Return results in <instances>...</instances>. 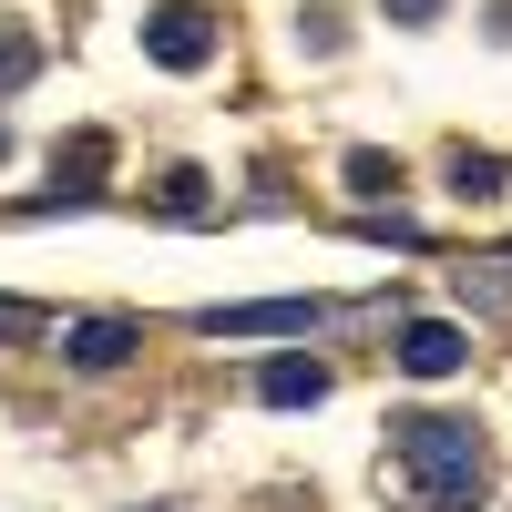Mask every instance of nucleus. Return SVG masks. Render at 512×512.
Returning a JSON list of instances; mask_svg holds the SVG:
<instances>
[{
  "label": "nucleus",
  "instance_id": "f257e3e1",
  "mask_svg": "<svg viewBox=\"0 0 512 512\" xmlns=\"http://www.w3.org/2000/svg\"><path fill=\"white\" fill-rule=\"evenodd\" d=\"M390 461H400V482L420 512H472L482 502V472H492V451L472 420H451V410H400L390 420Z\"/></svg>",
  "mask_w": 512,
  "mask_h": 512
},
{
  "label": "nucleus",
  "instance_id": "f03ea898",
  "mask_svg": "<svg viewBox=\"0 0 512 512\" xmlns=\"http://www.w3.org/2000/svg\"><path fill=\"white\" fill-rule=\"evenodd\" d=\"M144 52L164 72H205V62H216V21H205L195 0H154V11H144Z\"/></svg>",
  "mask_w": 512,
  "mask_h": 512
},
{
  "label": "nucleus",
  "instance_id": "7ed1b4c3",
  "mask_svg": "<svg viewBox=\"0 0 512 512\" xmlns=\"http://www.w3.org/2000/svg\"><path fill=\"white\" fill-rule=\"evenodd\" d=\"M328 308L318 297H256V308H205V328L216 338H297V328H318Z\"/></svg>",
  "mask_w": 512,
  "mask_h": 512
},
{
  "label": "nucleus",
  "instance_id": "20e7f679",
  "mask_svg": "<svg viewBox=\"0 0 512 512\" xmlns=\"http://www.w3.org/2000/svg\"><path fill=\"white\" fill-rule=\"evenodd\" d=\"M144 349V318H82V328H62V359L82 369V379H103V369H123Z\"/></svg>",
  "mask_w": 512,
  "mask_h": 512
},
{
  "label": "nucleus",
  "instance_id": "39448f33",
  "mask_svg": "<svg viewBox=\"0 0 512 512\" xmlns=\"http://www.w3.org/2000/svg\"><path fill=\"white\" fill-rule=\"evenodd\" d=\"M461 359H472V338H461L451 318H410V328H400V369H410V379H451Z\"/></svg>",
  "mask_w": 512,
  "mask_h": 512
},
{
  "label": "nucleus",
  "instance_id": "423d86ee",
  "mask_svg": "<svg viewBox=\"0 0 512 512\" xmlns=\"http://www.w3.org/2000/svg\"><path fill=\"white\" fill-rule=\"evenodd\" d=\"M256 400H267V410H318L328 400V369L318 359H267V369H256Z\"/></svg>",
  "mask_w": 512,
  "mask_h": 512
},
{
  "label": "nucleus",
  "instance_id": "0eeeda50",
  "mask_svg": "<svg viewBox=\"0 0 512 512\" xmlns=\"http://www.w3.org/2000/svg\"><path fill=\"white\" fill-rule=\"evenodd\" d=\"M52 175H62V195H72V205H93V195H103V175H113V134H72V144L52 154Z\"/></svg>",
  "mask_w": 512,
  "mask_h": 512
},
{
  "label": "nucleus",
  "instance_id": "6e6552de",
  "mask_svg": "<svg viewBox=\"0 0 512 512\" xmlns=\"http://www.w3.org/2000/svg\"><path fill=\"white\" fill-rule=\"evenodd\" d=\"M451 195L492 205V195H502V154H472V144H461V154H451Z\"/></svg>",
  "mask_w": 512,
  "mask_h": 512
},
{
  "label": "nucleus",
  "instance_id": "1a4fd4ad",
  "mask_svg": "<svg viewBox=\"0 0 512 512\" xmlns=\"http://www.w3.org/2000/svg\"><path fill=\"white\" fill-rule=\"evenodd\" d=\"M31 72H41V41H31V31L11 21V31H0V93H21Z\"/></svg>",
  "mask_w": 512,
  "mask_h": 512
},
{
  "label": "nucleus",
  "instance_id": "9d476101",
  "mask_svg": "<svg viewBox=\"0 0 512 512\" xmlns=\"http://www.w3.org/2000/svg\"><path fill=\"white\" fill-rule=\"evenodd\" d=\"M349 185H359V195H400V154H369V144H359V154H349Z\"/></svg>",
  "mask_w": 512,
  "mask_h": 512
},
{
  "label": "nucleus",
  "instance_id": "9b49d317",
  "mask_svg": "<svg viewBox=\"0 0 512 512\" xmlns=\"http://www.w3.org/2000/svg\"><path fill=\"white\" fill-rule=\"evenodd\" d=\"M461 297H472V308H482V318H502V308H512V267H482V277H472V267H461Z\"/></svg>",
  "mask_w": 512,
  "mask_h": 512
},
{
  "label": "nucleus",
  "instance_id": "f8f14e48",
  "mask_svg": "<svg viewBox=\"0 0 512 512\" xmlns=\"http://www.w3.org/2000/svg\"><path fill=\"white\" fill-rule=\"evenodd\" d=\"M164 216H205V175H195V164L164 175Z\"/></svg>",
  "mask_w": 512,
  "mask_h": 512
},
{
  "label": "nucleus",
  "instance_id": "ddd939ff",
  "mask_svg": "<svg viewBox=\"0 0 512 512\" xmlns=\"http://www.w3.org/2000/svg\"><path fill=\"white\" fill-rule=\"evenodd\" d=\"M41 328H52L41 308H21V297H0V338H41Z\"/></svg>",
  "mask_w": 512,
  "mask_h": 512
},
{
  "label": "nucleus",
  "instance_id": "4468645a",
  "mask_svg": "<svg viewBox=\"0 0 512 512\" xmlns=\"http://www.w3.org/2000/svg\"><path fill=\"white\" fill-rule=\"evenodd\" d=\"M379 11H390V21H410V31H420V21H441V0H379Z\"/></svg>",
  "mask_w": 512,
  "mask_h": 512
},
{
  "label": "nucleus",
  "instance_id": "2eb2a0df",
  "mask_svg": "<svg viewBox=\"0 0 512 512\" xmlns=\"http://www.w3.org/2000/svg\"><path fill=\"white\" fill-rule=\"evenodd\" d=\"M492 41H512V0H502V11H492Z\"/></svg>",
  "mask_w": 512,
  "mask_h": 512
},
{
  "label": "nucleus",
  "instance_id": "dca6fc26",
  "mask_svg": "<svg viewBox=\"0 0 512 512\" xmlns=\"http://www.w3.org/2000/svg\"><path fill=\"white\" fill-rule=\"evenodd\" d=\"M0 154H11V134H0Z\"/></svg>",
  "mask_w": 512,
  "mask_h": 512
}]
</instances>
